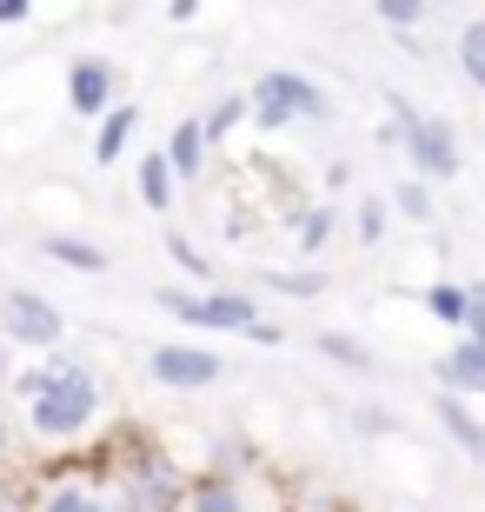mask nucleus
I'll return each instance as SVG.
<instances>
[{
	"mask_svg": "<svg viewBox=\"0 0 485 512\" xmlns=\"http://www.w3.org/2000/svg\"><path fill=\"white\" fill-rule=\"evenodd\" d=\"M353 426L366 439H399V419H392V406H379V399H359V406H353Z\"/></svg>",
	"mask_w": 485,
	"mask_h": 512,
	"instance_id": "nucleus-27",
	"label": "nucleus"
},
{
	"mask_svg": "<svg viewBox=\"0 0 485 512\" xmlns=\"http://www.w3.org/2000/svg\"><path fill=\"white\" fill-rule=\"evenodd\" d=\"M432 380H439V393H459V399H472V406H479V399H485V346L452 340L446 353L432 360Z\"/></svg>",
	"mask_w": 485,
	"mask_h": 512,
	"instance_id": "nucleus-10",
	"label": "nucleus"
},
{
	"mask_svg": "<svg viewBox=\"0 0 485 512\" xmlns=\"http://www.w3.org/2000/svg\"><path fill=\"white\" fill-rule=\"evenodd\" d=\"M147 380L167 386V393H206V386L226 380V360L200 340H160L147 353Z\"/></svg>",
	"mask_w": 485,
	"mask_h": 512,
	"instance_id": "nucleus-7",
	"label": "nucleus"
},
{
	"mask_svg": "<svg viewBox=\"0 0 485 512\" xmlns=\"http://www.w3.org/2000/svg\"><path fill=\"white\" fill-rule=\"evenodd\" d=\"M40 260L67 266V273H107L113 253H107V247H94L87 233H40Z\"/></svg>",
	"mask_w": 485,
	"mask_h": 512,
	"instance_id": "nucleus-13",
	"label": "nucleus"
},
{
	"mask_svg": "<svg viewBox=\"0 0 485 512\" xmlns=\"http://www.w3.org/2000/svg\"><path fill=\"white\" fill-rule=\"evenodd\" d=\"M246 120H253V100H246V94H220V100H213V107L200 114V127H206V140L220 147L226 133H240Z\"/></svg>",
	"mask_w": 485,
	"mask_h": 512,
	"instance_id": "nucleus-21",
	"label": "nucleus"
},
{
	"mask_svg": "<svg viewBox=\"0 0 485 512\" xmlns=\"http://www.w3.org/2000/svg\"><path fill=\"white\" fill-rule=\"evenodd\" d=\"M27 20H34L27 0H0V27H27Z\"/></svg>",
	"mask_w": 485,
	"mask_h": 512,
	"instance_id": "nucleus-28",
	"label": "nucleus"
},
{
	"mask_svg": "<svg viewBox=\"0 0 485 512\" xmlns=\"http://www.w3.org/2000/svg\"><path fill=\"white\" fill-rule=\"evenodd\" d=\"M253 127L260 133H286V127H326L333 120V94L319 87L313 74H299V67H266L253 87Z\"/></svg>",
	"mask_w": 485,
	"mask_h": 512,
	"instance_id": "nucleus-3",
	"label": "nucleus"
},
{
	"mask_svg": "<svg viewBox=\"0 0 485 512\" xmlns=\"http://www.w3.org/2000/svg\"><path fill=\"white\" fill-rule=\"evenodd\" d=\"M472 306H485V280H472Z\"/></svg>",
	"mask_w": 485,
	"mask_h": 512,
	"instance_id": "nucleus-31",
	"label": "nucleus"
},
{
	"mask_svg": "<svg viewBox=\"0 0 485 512\" xmlns=\"http://www.w3.org/2000/svg\"><path fill=\"white\" fill-rule=\"evenodd\" d=\"M386 220H392V200H359V207H353L359 247H379V240H386Z\"/></svg>",
	"mask_w": 485,
	"mask_h": 512,
	"instance_id": "nucleus-26",
	"label": "nucleus"
},
{
	"mask_svg": "<svg viewBox=\"0 0 485 512\" xmlns=\"http://www.w3.org/2000/svg\"><path fill=\"white\" fill-rule=\"evenodd\" d=\"M373 20L392 27V34H426L432 7H426V0H386V7H373Z\"/></svg>",
	"mask_w": 485,
	"mask_h": 512,
	"instance_id": "nucleus-23",
	"label": "nucleus"
},
{
	"mask_svg": "<svg viewBox=\"0 0 485 512\" xmlns=\"http://www.w3.org/2000/svg\"><path fill=\"white\" fill-rule=\"evenodd\" d=\"M187 512H253V493H246L240 473L200 466V473H193V493H187Z\"/></svg>",
	"mask_w": 485,
	"mask_h": 512,
	"instance_id": "nucleus-12",
	"label": "nucleus"
},
{
	"mask_svg": "<svg viewBox=\"0 0 485 512\" xmlns=\"http://www.w3.org/2000/svg\"><path fill=\"white\" fill-rule=\"evenodd\" d=\"M107 486L127 512H187L193 473H180L167 453H120L107 466Z\"/></svg>",
	"mask_w": 485,
	"mask_h": 512,
	"instance_id": "nucleus-5",
	"label": "nucleus"
},
{
	"mask_svg": "<svg viewBox=\"0 0 485 512\" xmlns=\"http://www.w3.org/2000/svg\"><path fill=\"white\" fill-rule=\"evenodd\" d=\"M167 260L180 266V273H187V286H220V266L206 260V253L193 247L187 233H167Z\"/></svg>",
	"mask_w": 485,
	"mask_h": 512,
	"instance_id": "nucleus-22",
	"label": "nucleus"
},
{
	"mask_svg": "<svg viewBox=\"0 0 485 512\" xmlns=\"http://www.w3.org/2000/svg\"><path fill=\"white\" fill-rule=\"evenodd\" d=\"M113 107H120V67L107 54H74L67 60V114L100 127Z\"/></svg>",
	"mask_w": 485,
	"mask_h": 512,
	"instance_id": "nucleus-8",
	"label": "nucleus"
},
{
	"mask_svg": "<svg viewBox=\"0 0 485 512\" xmlns=\"http://www.w3.org/2000/svg\"><path fill=\"white\" fill-rule=\"evenodd\" d=\"M133 133H140V107H133V100H120V107H113V114L94 127V160H100V167H113V160L133 147Z\"/></svg>",
	"mask_w": 485,
	"mask_h": 512,
	"instance_id": "nucleus-16",
	"label": "nucleus"
},
{
	"mask_svg": "<svg viewBox=\"0 0 485 512\" xmlns=\"http://www.w3.org/2000/svg\"><path fill=\"white\" fill-rule=\"evenodd\" d=\"M133 187H140V200H147L153 213H173V193H180V173H173L167 147L140 153V167H133Z\"/></svg>",
	"mask_w": 485,
	"mask_h": 512,
	"instance_id": "nucleus-14",
	"label": "nucleus"
},
{
	"mask_svg": "<svg viewBox=\"0 0 485 512\" xmlns=\"http://www.w3.org/2000/svg\"><path fill=\"white\" fill-rule=\"evenodd\" d=\"M392 213H406V220H419V227H426L432 213H439V207H432V187H426V180H412V173H406V180L392 187Z\"/></svg>",
	"mask_w": 485,
	"mask_h": 512,
	"instance_id": "nucleus-25",
	"label": "nucleus"
},
{
	"mask_svg": "<svg viewBox=\"0 0 485 512\" xmlns=\"http://www.w3.org/2000/svg\"><path fill=\"white\" fill-rule=\"evenodd\" d=\"M0 439H7V433H0Z\"/></svg>",
	"mask_w": 485,
	"mask_h": 512,
	"instance_id": "nucleus-32",
	"label": "nucleus"
},
{
	"mask_svg": "<svg viewBox=\"0 0 485 512\" xmlns=\"http://www.w3.org/2000/svg\"><path fill=\"white\" fill-rule=\"evenodd\" d=\"M313 353H319V360H333L339 373H379V353L359 340V333H339V326L313 333Z\"/></svg>",
	"mask_w": 485,
	"mask_h": 512,
	"instance_id": "nucleus-15",
	"label": "nucleus"
},
{
	"mask_svg": "<svg viewBox=\"0 0 485 512\" xmlns=\"http://www.w3.org/2000/svg\"><path fill=\"white\" fill-rule=\"evenodd\" d=\"M452 60H459L466 87H479V94H485V14H472L466 27H459V40H452Z\"/></svg>",
	"mask_w": 485,
	"mask_h": 512,
	"instance_id": "nucleus-20",
	"label": "nucleus"
},
{
	"mask_svg": "<svg viewBox=\"0 0 485 512\" xmlns=\"http://www.w3.org/2000/svg\"><path fill=\"white\" fill-rule=\"evenodd\" d=\"M20 399V426L34 446H80V439L100 426V406H107V386L87 360L74 353H47V360L20 366L14 380Z\"/></svg>",
	"mask_w": 485,
	"mask_h": 512,
	"instance_id": "nucleus-1",
	"label": "nucleus"
},
{
	"mask_svg": "<svg viewBox=\"0 0 485 512\" xmlns=\"http://www.w3.org/2000/svg\"><path fill=\"white\" fill-rule=\"evenodd\" d=\"M293 247L313 260V253H326V240H333V227H339V207H326V200H313V207H293Z\"/></svg>",
	"mask_w": 485,
	"mask_h": 512,
	"instance_id": "nucleus-18",
	"label": "nucleus"
},
{
	"mask_svg": "<svg viewBox=\"0 0 485 512\" xmlns=\"http://www.w3.org/2000/svg\"><path fill=\"white\" fill-rule=\"evenodd\" d=\"M27 512H127L120 506V493H113L107 479H87V473H60L47 479L34 493V506Z\"/></svg>",
	"mask_w": 485,
	"mask_h": 512,
	"instance_id": "nucleus-9",
	"label": "nucleus"
},
{
	"mask_svg": "<svg viewBox=\"0 0 485 512\" xmlns=\"http://www.w3.org/2000/svg\"><path fill=\"white\" fill-rule=\"evenodd\" d=\"M0 340L14 353H67V313H60L40 286H0Z\"/></svg>",
	"mask_w": 485,
	"mask_h": 512,
	"instance_id": "nucleus-6",
	"label": "nucleus"
},
{
	"mask_svg": "<svg viewBox=\"0 0 485 512\" xmlns=\"http://www.w3.org/2000/svg\"><path fill=\"white\" fill-rule=\"evenodd\" d=\"M386 120L399 127V140H406L399 153H406L412 180L439 187V180H459V173H466V153H459V133H452V120L419 114V100H406V94H386Z\"/></svg>",
	"mask_w": 485,
	"mask_h": 512,
	"instance_id": "nucleus-2",
	"label": "nucleus"
},
{
	"mask_svg": "<svg viewBox=\"0 0 485 512\" xmlns=\"http://www.w3.org/2000/svg\"><path fill=\"white\" fill-rule=\"evenodd\" d=\"M14 380H20V360H14V346L0 340V393H14Z\"/></svg>",
	"mask_w": 485,
	"mask_h": 512,
	"instance_id": "nucleus-29",
	"label": "nucleus"
},
{
	"mask_svg": "<svg viewBox=\"0 0 485 512\" xmlns=\"http://www.w3.org/2000/svg\"><path fill=\"white\" fill-rule=\"evenodd\" d=\"M459 340H472V346H485V306H472V320H466V333Z\"/></svg>",
	"mask_w": 485,
	"mask_h": 512,
	"instance_id": "nucleus-30",
	"label": "nucleus"
},
{
	"mask_svg": "<svg viewBox=\"0 0 485 512\" xmlns=\"http://www.w3.org/2000/svg\"><path fill=\"white\" fill-rule=\"evenodd\" d=\"M153 300H160V313H173V320L187 326V333H240V340H253L266 326L260 300L240 293V286H160Z\"/></svg>",
	"mask_w": 485,
	"mask_h": 512,
	"instance_id": "nucleus-4",
	"label": "nucleus"
},
{
	"mask_svg": "<svg viewBox=\"0 0 485 512\" xmlns=\"http://www.w3.org/2000/svg\"><path fill=\"white\" fill-rule=\"evenodd\" d=\"M432 419H439V433H446L452 446L472 459V466H485V419H479V406H472V399L439 393V399H432Z\"/></svg>",
	"mask_w": 485,
	"mask_h": 512,
	"instance_id": "nucleus-11",
	"label": "nucleus"
},
{
	"mask_svg": "<svg viewBox=\"0 0 485 512\" xmlns=\"http://www.w3.org/2000/svg\"><path fill=\"white\" fill-rule=\"evenodd\" d=\"M206 153H213V140H206L200 114H187L180 127L167 133V160H173V173H180V180H193V173L206 167Z\"/></svg>",
	"mask_w": 485,
	"mask_h": 512,
	"instance_id": "nucleus-17",
	"label": "nucleus"
},
{
	"mask_svg": "<svg viewBox=\"0 0 485 512\" xmlns=\"http://www.w3.org/2000/svg\"><path fill=\"white\" fill-rule=\"evenodd\" d=\"M419 306H426L439 326H459V333H466V320H472V286H459V280H432L426 293H419Z\"/></svg>",
	"mask_w": 485,
	"mask_h": 512,
	"instance_id": "nucleus-19",
	"label": "nucleus"
},
{
	"mask_svg": "<svg viewBox=\"0 0 485 512\" xmlns=\"http://www.w3.org/2000/svg\"><path fill=\"white\" fill-rule=\"evenodd\" d=\"M266 293H280V300H319L326 293V273H260Z\"/></svg>",
	"mask_w": 485,
	"mask_h": 512,
	"instance_id": "nucleus-24",
	"label": "nucleus"
}]
</instances>
